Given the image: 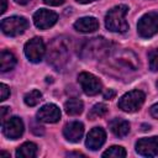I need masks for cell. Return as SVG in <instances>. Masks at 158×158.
Wrapping results in <instances>:
<instances>
[{
	"instance_id": "obj_1",
	"label": "cell",
	"mask_w": 158,
	"mask_h": 158,
	"mask_svg": "<svg viewBox=\"0 0 158 158\" xmlns=\"http://www.w3.org/2000/svg\"><path fill=\"white\" fill-rule=\"evenodd\" d=\"M47 59L48 63L57 70L67 64L69 59V47L63 38H54L49 43L47 51Z\"/></svg>"
},
{
	"instance_id": "obj_2",
	"label": "cell",
	"mask_w": 158,
	"mask_h": 158,
	"mask_svg": "<svg viewBox=\"0 0 158 158\" xmlns=\"http://www.w3.org/2000/svg\"><path fill=\"white\" fill-rule=\"evenodd\" d=\"M128 7L126 5L114 6L105 16V26L111 32H126L128 30V23L126 21V14Z\"/></svg>"
},
{
	"instance_id": "obj_3",
	"label": "cell",
	"mask_w": 158,
	"mask_h": 158,
	"mask_svg": "<svg viewBox=\"0 0 158 158\" xmlns=\"http://www.w3.org/2000/svg\"><path fill=\"white\" fill-rule=\"evenodd\" d=\"M110 43L104 37H94L85 41L80 48V57L84 59H98L109 53Z\"/></svg>"
},
{
	"instance_id": "obj_4",
	"label": "cell",
	"mask_w": 158,
	"mask_h": 158,
	"mask_svg": "<svg viewBox=\"0 0 158 158\" xmlns=\"http://www.w3.org/2000/svg\"><path fill=\"white\" fill-rule=\"evenodd\" d=\"M146 99V95L141 90H131L122 95L118 100V107L125 112H136L141 109Z\"/></svg>"
},
{
	"instance_id": "obj_5",
	"label": "cell",
	"mask_w": 158,
	"mask_h": 158,
	"mask_svg": "<svg viewBox=\"0 0 158 158\" xmlns=\"http://www.w3.org/2000/svg\"><path fill=\"white\" fill-rule=\"evenodd\" d=\"M137 32L142 38H151L158 32V12L144 14L137 23Z\"/></svg>"
},
{
	"instance_id": "obj_6",
	"label": "cell",
	"mask_w": 158,
	"mask_h": 158,
	"mask_svg": "<svg viewBox=\"0 0 158 158\" xmlns=\"http://www.w3.org/2000/svg\"><path fill=\"white\" fill-rule=\"evenodd\" d=\"M28 27V22L22 16H10L1 21V31L10 37L22 35Z\"/></svg>"
},
{
	"instance_id": "obj_7",
	"label": "cell",
	"mask_w": 158,
	"mask_h": 158,
	"mask_svg": "<svg viewBox=\"0 0 158 158\" xmlns=\"http://www.w3.org/2000/svg\"><path fill=\"white\" fill-rule=\"evenodd\" d=\"M23 52L30 62H32V63L41 62L44 56V52H46V47H44L42 38L33 37L30 41H27L23 47Z\"/></svg>"
},
{
	"instance_id": "obj_8",
	"label": "cell",
	"mask_w": 158,
	"mask_h": 158,
	"mask_svg": "<svg viewBox=\"0 0 158 158\" xmlns=\"http://www.w3.org/2000/svg\"><path fill=\"white\" fill-rule=\"evenodd\" d=\"M78 81H79L83 91L89 96L96 95L101 91V86H102L101 81L99 80L98 77H95L91 73H88V72L80 73L78 75Z\"/></svg>"
},
{
	"instance_id": "obj_9",
	"label": "cell",
	"mask_w": 158,
	"mask_h": 158,
	"mask_svg": "<svg viewBox=\"0 0 158 158\" xmlns=\"http://www.w3.org/2000/svg\"><path fill=\"white\" fill-rule=\"evenodd\" d=\"M58 20V15L47 9H40L33 14V23L40 30H47L52 27Z\"/></svg>"
},
{
	"instance_id": "obj_10",
	"label": "cell",
	"mask_w": 158,
	"mask_h": 158,
	"mask_svg": "<svg viewBox=\"0 0 158 158\" xmlns=\"http://www.w3.org/2000/svg\"><path fill=\"white\" fill-rule=\"evenodd\" d=\"M23 122L20 117H9L2 122V133L10 139H17L23 133Z\"/></svg>"
},
{
	"instance_id": "obj_11",
	"label": "cell",
	"mask_w": 158,
	"mask_h": 158,
	"mask_svg": "<svg viewBox=\"0 0 158 158\" xmlns=\"http://www.w3.org/2000/svg\"><path fill=\"white\" fill-rule=\"evenodd\" d=\"M136 151L143 157H156L158 156V137H144L137 141Z\"/></svg>"
},
{
	"instance_id": "obj_12",
	"label": "cell",
	"mask_w": 158,
	"mask_h": 158,
	"mask_svg": "<svg viewBox=\"0 0 158 158\" xmlns=\"http://www.w3.org/2000/svg\"><path fill=\"white\" fill-rule=\"evenodd\" d=\"M37 118L46 123H54L60 118V110L54 104H46L37 111Z\"/></svg>"
},
{
	"instance_id": "obj_13",
	"label": "cell",
	"mask_w": 158,
	"mask_h": 158,
	"mask_svg": "<svg viewBox=\"0 0 158 158\" xmlns=\"http://www.w3.org/2000/svg\"><path fill=\"white\" fill-rule=\"evenodd\" d=\"M106 141V133L104 131V128L101 127H94L90 130V132L86 136V141H85V146L90 149V151H98Z\"/></svg>"
},
{
	"instance_id": "obj_14",
	"label": "cell",
	"mask_w": 158,
	"mask_h": 158,
	"mask_svg": "<svg viewBox=\"0 0 158 158\" xmlns=\"http://www.w3.org/2000/svg\"><path fill=\"white\" fill-rule=\"evenodd\" d=\"M63 135L67 141H69L72 143H78L84 135V125L79 121L69 122L64 126Z\"/></svg>"
},
{
	"instance_id": "obj_15",
	"label": "cell",
	"mask_w": 158,
	"mask_h": 158,
	"mask_svg": "<svg viewBox=\"0 0 158 158\" xmlns=\"http://www.w3.org/2000/svg\"><path fill=\"white\" fill-rule=\"evenodd\" d=\"M74 28L83 33H90L99 28V21L93 16L80 17L74 22Z\"/></svg>"
},
{
	"instance_id": "obj_16",
	"label": "cell",
	"mask_w": 158,
	"mask_h": 158,
	"mask_svg": "<svg viewBox=\"0 0 158 158\" xmlns=\"http://www.w3.org/2000/svg\"><path fill=\"white\" fill-rule=\"evenodd\" d=\"M109 127L111 132L117 137H125L130 132V123L122 118H114L109 122Z\"/></svg>"
},
{
	"instance_id": "obj_17",
	"label": "cell",
	"mask_w": 158,
	"mask_h": 158,
	"mask_svg": "<svg viewBox=\"0 0 158 158\" xmlns=\"http://www.w3.org/2000/svg\"><path fill=\"white\" fill-rule=\"evenodd\" d=\"M37 154V146L33 142H25L16 149L17 158H33Z\"/></svg>"
},
{
	"instance_id": "obj_18",
	"label": "cell",
	"mask_w": 158,
	"mask_h": 158,
	"mask_svg": "<svg viewBox=\"0 0 158 158\" xmlns=\"http://www.w3.org/2000/svg\"><path fill=\"white\" fill-rule=\"evenodd\" d=\"M15 65H16V57L9 51H2L0 53V70L7 72L14 69Z\"/></svg>"
},
{
	"instance_id": "obj_19",
	"label": "cell",
	"mask_w": 158,
	"mask_h": 158,
	"mask_svg": "<svg viewBox=\"0 0 158 158\" xmlns=\"http://www.w3.org/2000/svg\"><path fill=\"white\" fill-rule=\"evenodd\" d=\"M83 109H84L83 101L79 100V99H75V98L69 99L64 104V110H65V112L69 116H77L79 114H81L83 112Z\"/></svg>"
},
{
	"instance_id": "obj_20",
	"label": "cell",
	"mask_w": 158,
	"mask_h": 158,
	"mask_svg": "<svg viewBox=\"0 0 158 158\" xmlns=\"http://www.w3.org/2000/svg\"><path fill=\"white\" fill-rule=\"evenodd\" d=\"M41 100H42V94L40 90H36V89L26 93L23 96V101L27 106H36Z\"/></svg>"
},
{
	"instance_id": "obj_21",
	"label": "cell",
	"mask_w": 158,
	"mask_h": 158,
	"mask_svg": "<svg viewBox=\"0 0 158 158\" xmlns=\"http://www.w3.org/2000/svg\"><path fill=\"white\" fill-rule=\"evenodd\" d=\"M104 158H123L126 157V151L121 146H111L102 153Z\"/></svg>"
},
{
	"instance_id": "obj_22",
	"label": "cell",
	"mask_w": 158,
	"mask_h": 158,
	"mask_svg": "<svg viewBox=\"0 0 158 158\" xmlns=\"http://www.w3.org/2000/svg\"><path fill=\"white\" fill-rule=\"evenodd\" d=\"M106 112H107V106H106L105 104H102V102H99V104H95V105L90 109V111H89V114H88V117H89L90 120H95V118H98V117L104 116Z\"/></svg>"
},
{
	"instance_id": "obj_23",
	"label": "cell",
	"mask_w": 158,
	"mask_h": 158,
	"mask_svg": "<svg viewBox=\"0 0 158 158\" xmlns=\"http://www.w3.org/2000/svg\"><path fill=\"white\" fill-rule=\"evenodd\" d=\"M148 59H149V69L152 72H158V48L152 49L148 53Z\"/></svg>"
},
{
	"instance_id": "obj_24",
	"label": "cell",
	"mask_w": 158,
	"mask_h": 158,
	"mask_svg": "<svg viewBox=\"0 0 158 158\" xmlns=\"http://www.w3.org/2000/svg\"><path fill=\"white\" fill-rule=\"evenodd\" d=\"M9 96H10V88L6 84L1 83L0 84V100L1 101H5Z\"/></svg>"
},
{
	"instance_id": "obj_25",
	"label": "cell",
	"mask_w": 158,
	"mask_h": 158,
	"mask_svg": "<svg viewBox=\"0 0 158 158\" xmlns=\"http://www.w3.org/2000/svg\"><path fill=\"white\" fill-rule=\"evenodd\" d=\"M115 95H116V91H115L114 89H107V90L104 93V99H106V100H111V99L115 98Z\"/></svg>"
},
{
	"instance_id": "obj_26",
	"label": "cell",
	"mask_w": 158,
	"mask_h": 158,
	"mask_svg": "<svg viewBox=\"0 0 158 158\" xmlns=\"http://www.w3.org/2000/svg\"><path fill=\"white\" fill-rule=\"evenodd\" d=\"M149 114H151L152 117L158 118V102L151 106V109H149Z\"/></svg>"
},
{
	"instance_id": "obj_27",
	"label": "cell",
	"mask_w": 158,
	"mask_h": 158,
	"mask_svg": "<svg viewBox=\"0 0 158 158\" xmlns=\"http://www.w3.org/2000/svg\"><path fill=\"white\" fill-rule=\"evenodd\" d=\"M43 2L49 6H59L64 2V0H43Z\"/></svg>"
},
{
	"instance_id": "obj_28",
	"label": "cell",
	"mask_w": 158,
	"mask_h": 158,
	"mask_svg": "<svg viewBox=\"0 0 158 158\" xmlns=\"http://www.w3.org/2000/svg\"><path fill=\"white\" fill-rule=\"evenodd\" d=\"M7 7V1L6 0H0V14H4Z\"/></svg>"
},
{
	"instance_id": "obj_29",
	"label": "cell",
	"mask_w": 158,
	"mask_h": 158,
	"mask_svg": "<svg viewBox=\"0 0 158 158\" xmlns=\"http://www.w3.org/2000/svg\"><path fill=\"white\" fill-rule=\"evenodd\" d=\"M0 110H1V118H2V122H4V117H5L6 112L9 111V107H7V106H2Z\"/></svg>"
},
{
	"instance_id": "obj_30",
	"label": "cell",
	"mask_w": 158,
	"mask_h": 158,
	"mask_svg": "<svg viewBox=\"0 0 158 158\" xmlns=\"http://www.w3.org/2000/svg\"><path fill=\"white\" fill-rule=\"evenodd\" d=\"M16 4H19V5H26V4H28L30 2V0H14Z\"/></svg>"
},
{
	"instance_id": "obj_31",
	"label": "cell",
	"mask_w": 158,
	"mask_h": 158,
	"mask_svg": "<svg viewBox=\"0 0 158 158\" xmlns=\"http://www.w3.org/2000/svg\"><path fill=\"white\" fill-rule=\"evenodd\" d=\"M78 2H80V4H89V2H93V1H95V0H77Z\"/></svg>"
},
{
	"instance_id": "obj_32",
	"label": "cell",
	"mask_w": 158,
	"mask_h": 158,
	"mask_svg": "<svg viewBox=\"0 0 158 158\" xmlns=\"http://www.w3.org/2000/svg\"><path fill=\"white\" fill-rule=\"evenodd\" d=\"M68 156H79V157H84V154H81V153H68Z\"/></svg>"
},
{
	"instance_id": "obj_33",
	"label": "cell",
	"mask_w": 158,
	"mask_h": 158,
	"mask_svg": "<svg viewBox=\"0 0 158 158\" xmlns=\"http://www.w3.org/2000/svg\"><path fill=\"white\" fill-rule=\"evenodd\" d=\"M0 156H2V157H10V153H6V152H1V153H0Z\"/></svg>"
},
{
	"instance_id": "obj_34",
	"label": "cell",
	"mask_w": 158,
	"mask_h": 158,
	"mask_svg": "<svg viewBox=\"0 0 158 158\" xmlns=\"http://www.w3.org/2000/svg\"><path fill=\"white\" fill-rule=\"evenodd\" d=\"M157 88H158V80H157Z\"/></svg>"
}]
</instances>
